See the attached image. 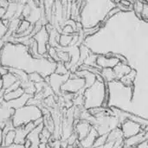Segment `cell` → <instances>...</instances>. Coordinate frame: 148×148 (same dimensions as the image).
Listing matches in <instances>:
<instances>
[{
	"label": "cell",
	"mask_w": 148,
	"mask_h": 148,
	"mask_svg": "<svg viewBox=\"0 0 148 148\" xmlns=\"http://www.w3.org/2000/svg\"><path fill=\"white\" fill-rule=\"evenodd\" d=\"M108 101V93L107 82L95 81V82L88 88H85L83 94V102L86 109L95 108H107Z\"/></svg>",
	"instance_id": "1"
},
{
	"label": "cell",
	"mask_w": 148,
	"mask_h": 148,
	"mask_svg": "<svg viewBox=\"0 0 148 148\" xmlns=\"http://www.w3.org/2000/svg\"><path fill=\"white\" fill-rule=\"evenodd\" d=\"M42 117V114L39 108L35 105H25L14 111L11 123L12 126L16 128L34 122Z\"/></svg>",
	"instance_id": "2"
},
{
	"label": "cell",
	"mask_w": 148,
	"mask_h": 148,
	"mask_svg": "<svg viewBox=\"0 0 148 148\" xmlns=\"http://www.w3.org/2000/svg\"><path fill=\"white\" fill-rule=\"evenodd\" d=\"M85 88V80L81 77L69 78L61 86V91L66 93H77Z\"/></svg>",
	"instance_id": "3"
},
{
	"label": "cell",
	"mask_w": 148,
	"mask_h": 148,
	"mask_svg": "<svg viewBox=\"0 0 148 148\" xmlns=\"http://www.w3.org/2000/svg\"><path fill=\"white\" fill-rule=\"evenodd\" d=\"M32 38L37 44V49L39 55H43L47 52L48 42H49V33L45 29V26H42V29L33 35Z\"/></svg>",
	"instance_id": "4"
},
{
	"label": "cell",
	"mask_w": 148,
	"mask_h": 148,
	"mask_svg": "<svg viewBox=\"0 0 148 148\" xmlns=\"http://www.w3.org/2000/svg\"><path fill=\"white\" fill-rule=\"evenodd\" d=\"M120 128L122 132V136L124 139H127L132 136H134L144 130L140 124L130 120L124 121L121 123V126Z\"/></svg>",
	"instance_id": "5"
},
{
	"label": "cell",
	"mask_w": 148,
	"mask_h": 148,
	"mask_svg": "<svg viewBox=\"0 0 148 148\" xmlns=\"http://www.w3.org/2000/svg\"><path fill=\"white\" fill-rule=\"evenodd\" d=\"M147 140V129L127 139H124L123 148H136L139 145Z\"/></svg>",
	"instance_id": "6"
},
{
	"label": "cell",
	"mask_w": 148,
	"mask_h": 148,
	"mask_svg": "<svg viewBox=\"0 0 148 148\" xmlns=\"http://www.w3.org/2000/svg\"><path fill=\"white\" fill-rule=\"evenodd\" d=\"M69 73L67 75H58L56 73H52L47 78L49 79V82L55 92L61 91V86L69 79Z\"/></svg>",
	"instance_id": "7"
},
{
	"label": "cell",
	"mask_w": 148,
	"mask_h": 148,
	"mask_svg": "<svg viewBox=\"0 0 148 148\" xmlns=\"http://www.w3.org/2000/svg\"><path fill=\"white\" fill-rule=\"evenodd\" d=\"M119 60L114 57H108L105 55H99L96 57V66L100 69H106V68H114L118 63Z\"/></svg>",
	"instance_id": "8"
},
{
	"label": "cell",
	"mask_w": 148,
	"mask_h": 148,
	"mask_svg": "<svg viewBox=\"0 0 148 148\" xmlns=\"http://www.w3.org/2000/svg\"><path fill=\"white\" fill-rule=\"evenodd\" d=\"M42 127H43V123L39 124L38 126L35 127L27 135L26 139H28L31 145L29 148H39V144L41 143V140H40V134L42 131Z\"/></svg>",
	"instance_id": "9"
},
{
	"label": "cell",
	"mask_w": 148,
	"mask_h": 148,
	"mask_svg": "<svg viewBox=\"0 0 148 148\" xmlns=\"http://www.w3.org/2000/svg\"><path fill=\"white\" fill-rule=\"evenodd\" d=\"M31 98V95L29 94L24 93L22 96H20L17 99H15L13 101H5L8 104V107L10 108H13L14 110L18 109L23 106H25V104L29 101V100Z\"/></svg>",
	"instance_id": "10"
},
{
	"label": "cell",
	"mask_w": 148,
	"mask_h": 148,
	"mask_svg": "<svg viewBox=\"0 0 148 148\" xmlns=\"http://www.w3.org/2000/svg\"><path fill=\"white\" fill-rule=\"evenodd\" d=\"M99 136V134L97 132V130L95 128H91L90 132L88 133V134L82 139V140H80V145L82 148H91L93 147V144L95 140V139Z\"/></svg>",
	"instance_id": "11"
},
{
	"label": "cell",
	"mask_w": 148,
	"mask_h": 148,
	"mask_svg": "<svg viewBox=\"0 0 148 148\" xmlns=\"http://www.w3.org/2000/svg\"><path fill=\"white\" fill-rule=\"evenodd\" d=\"M75 75L78 77L83 78L85 80V88L93 85L96 81V75H95L91 72H88L87 70H80L79 69L78 71L75 72Z\"/></svg>",
	"instance_id": "12"
},
{
	"label": "cell",
	"mask_w": 148,
	"mask_h": 148,
	"mask_svg": "<svg viewBox=\"0 0 148 148\" xmlns=\"http://www.w3.org/2000/svg\"><path fill=\"white\" fill-rule=\"evenodd\" d=\"M113 69L115 75V80L120 81L124 75H127L132 70V68L129 66V64H124L119 62L114 68H113Z\"/></svg>",
	"instance_id": "13"
},
{
	"label": "cell",
	"mask_w": 148,
	"mask_h": 148,
	"mask_svg": "<svg viewBox=\"0 0 148 148\" xmlns=\"http://www.w3.org/2000/svg\"><path fill=\"white\" fill-rule=\"evenodd\" d=\"M91 128V125L88 122H81L76 126L75 130L77 132V138L79 141L84 139L88 134Z\"/></svg>",
	"instance_id": "14"
},
{
	"label": "cell",
	"mask_w": 148,
	"mask_h": 148,
	"mask_svg": "<svg viewBox=\"0 0 148 148\" xmlns=\"http://www.w3.org/2000/svg\"><path fill=\"white\" fill-rule=\"evenodd\" d=\"M24 93H25L24 89L22 87H19L15 90L10 91V92H4V94L3 95V100H4L5 101H13V100L17 99L20 96H22Z\"/></svg>",
	"instance_id": "15"
},
{
	"label": "cell",
	"mask_w": 148,
	"mask_h": 148,
	"mask_svg": "<svg viewBox=\"0 0 148 148\" xmlns=\"http://www.w3.org/2000/svg\"><path fill=\"white\" fill-rule=\"evenodd\" d=\"M17 78L15 75H13L10 72H8L4 75L2 76V82H3V89L5 90L8 88H10L12 84H14L16 82H17Z\"/></svg>",
	"instance_id": "16"
},
{
	"label": "cell",
	"mask_w": 148,
	"mask_h": 148,
	"mask_svg": "<svg viewBox=\"0 0 148 148\" xmlns=\"http://www.w3.org/2000/svg\"><path fill=\"white\" fill-rule=\"evenodd\" d=\"M136 75H137L136 70H134V69H132V70H131L127 75H124V76L120 80V82H121L123 85H125V86H127V87L134 86V80H135V78H136Z\"/></svg>",
	"instance_id": "17"
},
{
	"label": "cell",
	"mask_w": 148,
	"mask_h": 148,
	"mask_svg": "<svg viewBox=\"0 0 148 148\" xmlns=\"http://www.w3.org/2000/svg\"><path fill=\"white\" fill-rule=\"evenodd\" d=\"M100 75L102 77L103 81L105 82H110L115 80V75L114 72V69L111 68H106V69H101Z\"/></svg>",
	"instance_id": "18"
},
{
	"label": "cell",
	"mask_w": 148,
	"mask_h": 148,
	"mask_svg": "<svg viewBox=\"0 0 148 148\" xmlns=\"http://www.w3.org/2000/svg\"><path fill=\"white\" fill-rule=\"evenodd\" d=\"M15 137H16V131H15V129H11V130L8 131L3 135V140L2 146L5 148L11 146V145H13L14 140H15Z\"/></svg>",
	"instance_id": "19"
},
{
	"label": "cell",
	"mask_w": 148,
	"mask_h": 148,
	"mask_svg": "<svg viewBox=\"0 0 148 148\" xmlns=\"http://www.w3.org/2000/svg\"><path fill=\"white\" fill-rule=\"evenodd\" d=\"M123 137L122 136V132L120 127H116L114 130H112L110 133L108 134V139H107V143L108 142H114L116 140Z\"/></svg>",
	"instance_id": "20"
},
{
	"label": "cell",
	"mask_w": 148,
	"mask_h": 148,
	"mask_svg": "<svg viewBox=\"0 0 148 148\" xmlns=\"http://www.w3.org/2000/svg\"><path fill=\"white\" fill-rule=\"evenodd\" d=\"M73 38V34L72 35H66V34H60L59 36V40H58V45L61 47H68L70 45Z\"/></svg>",
	"instance_id": "21"
},
{
	"label": "cell",
	"mask_w": 148,
	"mask_h": 148,
	"mask_svg": "<svg viewBox=\"0 0 148 148\" xmlns=\"http://www.w3.org/2000/svg\"><path fill=\"white\" fill-rule=\"evenodd\" d=\"M31 25H32V24H31L28 20H26V19H22L21 22H20V23H19L18 29H17L16 32L14 35H15L16 36H18L22 35V34H23V32H25Z\"/></svg>",
	"instance_id": "22"
},
{
	"label": "cell",
	"mask_w": 148,
	"mask_h": 148,
	"mask_svg": "<svg viewBox=\"0 0 148 148\" xmlns=\"http://www.w3.org/2000/svg\"><path fill=\"white\" fill-rule=\"evenodd\" d=\"M101 29V25H95V26H92V27H88V28H84L82 29V34L84 35L85 37L87 36H91L93 35L97 34Z\"/></svg>",
	"instance_id": "23"
},
{
	"label": "cell",
	"mask_w": 148,
	"mask_h": 148,
	"mask_svg": "<svg viewBox=\"0 0 148 148\" xmlns=\"http://www.w3.org/2000/svg\"><path fill=\"white\" fill-rule=\"evenodd\" d=\"M107 139H108V134L99 135V136L95 139V142H94L92 147H98L104 146V145L107 143Z\"/></svg>",
	"instance_id": "24"
},
{
	"label": "cell",
	"mask_w": 148,
	"mask_h": 148,
	"mask_svg": "<svg viewBox=\"0 0 148 148\" xmlns=\"http://www.w3.org/2000/svg\"><path fill=\"white\" fill-rule=\"evenodd\" d=\"M54 73L58 74V75H67V74H69V69L65 66V64L63 62H58L56 65Z\"/></svg>",
	"instance_id": "25"
},
{
	"label": "cell",
	"mask_w": 148,
	"mask_h": 148,
	"mask_svg": "<svg viewBox=\"0 0 148 148\" xmlns=\"http://www.w3.org/2000/svg\"><path fill=\"white\" fill-rule=\"evenodd\" d=\"M28 78H29V82H33L35 83H40L44 81V78L40 74L36 73V72L28 74Z\"/></svg>",
	"instance_id": "26"
},
{
	"label": "cell",
	"mask_w": 148,
	"mask_h": 148,
	"mask_svg": "<svg viewBox=\"0 0 148 148\" xmlns=\"http://www.w3.org/2000/svg\"><path fill=\"white\" fill-rule=\"evenodd\" d=\"M8 23L9 21L7 20H0V39H2L8 32Z\"/></svg>",
	"instance_id": "27"
},
{
	"label": "cell",
	"mask_w": 148,
	"mask_h": 148,
	"mask_svg": "<svg viewBox=\"0 0 148 148\" xmlns=\"http://www.w3.org/2000/svg\"><path fill=\"white\" fill-rule=\"evenodd\" d=\"M143 6H144V3L139 1V0H135L133 3V10L134 11L135 15H140L142 10H143Z\"/></svg>",
	"instance_id": "28"
},
{
	"label": "cell",
	"mask_w": 148,
	"mask_h": 148,
	"mask_svg": "<svg viewBox=\"0 0 148 148\" xmlns=\"http://www.w3.org/2000/svg\"><path fill=\"white\" fill-rule=\"evenodd\" d=\"M61 32H62V34H66V35H72L73 33H75L73 28L70 25H68V24H64L62 27Z\"/></svg>",
	"instance_id": "29"
},
{
	"label": "cell",
	"mask_w": 148,
	"mask_h": 148,
	"mask_svg": "<svg viewBox=\"0 0 148 148\" xmlns=\"http://www.w3.org/2000/svg\"><path fill=\"white\" fill-rule=\"evenodd\" d=\"M140 16H141V19L144 20V21H147L148 18V6L147 3H144V6H143V10L140 13Z\"/></svg>",
	"instance_id": "30"
},
{
	"label": "cell",
	"mask_w": 148,
	"mask_h": 148,
	"mask_svg": "<svg viewBox=\"0 0 148 148\" xmlns=\"http://www.w3.org/2000/svg\"><path fill=\"white\" fill-rule=\"evenodd\" d=\"M3 129L0 128V147L3 144Z\"/></svg>",
	"instance_id": "31"
},
{
	"label": "cell",
	"mask_w": 148,
	"mask_h": 148,
	"mask_svg": "<svg viewBox=\"0 0 148 148\" xmlns=\"http://www.w3.org/2000/svg\"><path fill=\"white\" fill-rule=\"evenodd\" d=\"M3 89V82H2V76L0 75V90Z\"/></svg>",
	"instance_id": "32"
},
{
	"label": "cell",
	"mask_w": 148,
	"mask_h": 148,
	"mask_svg": "<svg viewBox=\"0 0 148 148\" xmlns=\"http://www.w3.org/2000/svg\"><path fill=\"white\" fill-rule=\"evenodd\" d=\"M7 1H8L9 3H11V2H14L15 0H7Z\"/></svg>",
	"instance_id": "33"
},
{
	"label": "cell",
	"mask_w": 148,
	"mask_h": 148,
	"mask_svg": "<svg viewBox=\"0 0 148 148\" xmlns=\"http://www.w3.org/2000/svg\"><path fill=\"white\" fill-rule=\"evenodd\" d=\"M32 1H37V0H32Z\"/></svg>",
	"instance_id": "34"
}]
</instances>
